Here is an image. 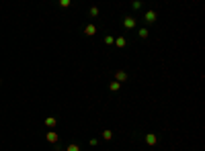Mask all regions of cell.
I'll return each mask as SVG.
<instances>
[{"label": "cell", "mask_w": 205, "mask_h": 151, "mask_svg": "<svg viewBox=\"0 0 205 151\" xmlns=\"http://www.w3.org/2000/svg\"><path fill=\"white\" fill-rule=\"evenodd\" d=\"M113 80H115V82H119V84H123V82L129 80V74H127V70H115Z\"/></svg>", "instance_id": "obj_4"}, {"label": "cell", "mask_w": 205, "mask_h": 151, "mask_svg": "<svg viewBox=\"0 0 205 151\" xmlns=\"http://www.w3.org/2000/svg\"><path fill=\"white\" fill-rule=\"evenodd\" d=\"M119 88H121V84H119V82H115V80L109 84V92H119Z\"/></svg>", "instance_id": "obj_11"}, {"label": "cell", "mask_w": 205, "mask_h": 151, "mask_svg": "<svg viewBox=\"0 0 205 151\" xmlns=\"http://www.w3.org/2000/svg\"><path fill=\"white\" fill-rule=\"evenodd\" d=\"M158 141H160V137L156 133H146V135H144V143H146L148 147H156V145H158Z\"/></svg>", "instance_id": "obj_3"}, {"label": "cell", "mask_w": 205, "mask_h": 151, "mask_svg": "<svg viewBox=\"0 0 205 151\" xmlns=\"http://www.w3.org/2000/svg\"><path fill=\"white\" fill-rule=\"evenodd\" d=\"M88 143H90L92 147H97V145H98V139H90V141H88Z\"/></svg>", "instance_id": "obj_17"}, {"label": "cell", "mask_w": 205, "mask_h": 151, "mask_svg": "<svg viewBox=\"0 0 205 151\" xmlns=\"http://www.w3.org/2000/svg\"><path fill=\"white\" fill-rule=\"evenodd\" d=\"M98 14H101V10H98L97 6H90V8H88V17L90 18H97Z\"/></svg>", "instance_id": "obj_10"}, {"label": "cell", "mask_w": 205, "mask_h": 151, "mask_svg": "<svg viewBox=\"0 0 205 151\" xmlns=\"http://www.w3.org/2000/svg\"><path fill=\"white\" fill-rule=\"evenodd\" d=\"M150 37V29L148 27H140L137 29V39H148Z\"/></svg>", "instance_id": "obj_9"}, {"label": "cell", "mask_w": 205, "mask_h": 151, "mask_svg": "<svg viewBox=\"0 0 205 151\" xmlns=\"http://www.w3.org/2000/svg\"><path fill=\"white\" fill-rule=\"evenodd\" d=\"M113 137H115L113 131H102V139H105V141H111Z\"/></svg>", "instance_id": "obj_13"}, {"label": "cell", "mask_w": 205, "mask_h": 151, "mask_svg": "<svg viewBox=\"0 0 205 151\" xmlns=\"http://www.w3.org/2000/svg\"><path fill=\"white\" fill-rule=\"evenodd\" d=\"M45 127H47L49 131H53V129L57 127V118H56V117H47V118H45Z\"/></svg>", "instance_id": "obj_8"}, {"label": "cell", "mask_w": 205, "mask_h": 151, "mask_svg": "<svg viewBox=\"0 0 205 151\" xmlns=\"http://www.w3.org/2000/svg\"><path fill=\"white\" fill-rule=\"evenodd\" d=\"M102 43H105V45H109V47H111V45L115 43V37H113V35H105V39H102Z\"/></svg>", "instance_id": "obj_12"}, {"label": "cell", "mask_w": 205, "mask_h": 151, "mask_svg": "<svg viewBox=\"0 0 205 151\" xmlns=\"http://www.w3.org/2000/svg\"><path fill=\"white\" fill-rule=\"evenodd\" d=\"M142 6H144V4L140 2V0H136V2H131V8H133L136 12H137V10H142Z\"/></svg>", "instance_id": "obj_14"}, {"label": "cell", "mask_w": 205, "mask_h": 151, "mask_svg": "<svg viewBox=\"0 0 205 151\" xmlns=\"http://www.w3.org/2000/svg\"><path fill=\"white\" fill-rule=\"evenodd\" d=\"M45 141H47V143H51V145H56L57 141H60L57 131H47V133H45Z\"/></svg>", "instance_id": "obj_6"}, {"label": "cell", "mask_w": 205, "mask_h": 151, "mask_svg": "<svg viewBox=\"0 0 205 151\" xmlns=\"http://www.w3.org/2000/svg\"><path fill=\"white\" fill-rule=\"evenodd\" d=\"M156 21H158V12H156V8H148V10L144 12V22H146V25H154Z\"/></svg>", "instance_id": "obj_1"}, {"label": "cell", "mask_w": 205, "mask_h": 151, "mask_svg": "<svg viewBox=\"0 0 205 151\" xmlns=\"http://www.w3.org/2000/svg\"><path fill=\"white\" fill-rule=\"evenodd\" d=\"M84 35H86V37H92V35H97V25H94V22H88V25L84 27Z\"/></svg>", "instance_id": "obj_7"}, {"label": "cell", "mask_w": 205, "mask_h": 151, "mask_svg": "<svg viewBox=\"0 0 205 151\" xmlns=\"http://www.w3.org/2000/svg\"><path fill=\"white\" fill-rule=\"evenodd\" d=\"M66 151H80V145L72 143V145H68V149H66Z\"/></svg>", "instance_id": "obj_16"}, {"label": "cell", "mask_w": 205, "mask_h": 151, "mask_svg": "<svg viewBox=\"0 0 205 151\" xmlns=\"http://www.w3.org/2000/svg\"><path fill=\"white\" fill-rule=\"evenodd\" d=\"M115 47H117V49H125L127 45H129V39H127L125 35H119V37H115Z\"/></svg>", "instance_id": "obj_5"}, {"label": "cell", "mask_w": 205, "mask_h": 151, "mask_svg": "<svg viewBox=\"0 0 205 151\" xmlns=\"http://www.w3.org/2000/svg\"><path fill=\"white\" fill-rule=\"evenodd\" d=\"M121 25H123V29H125V31H133V29H137V17H125L123 18V22H121Z\"/></svg>", "instance_id": "obj_2"}, {"label": "cell", "mask_w": 205, "mask_h": 151, "mask_svg": "<svg viewBox=\"0 0 205 151\" xmlns=\"http://www.w3.org/2000/svg\"><path fill=\"white\" fill-rule=\"evenodd\" d=\"M70 4H72L70 0H60V2H57V6H60V8H68Z\"/></svg>", "instance_id": "obj_15"}]
</instances>
